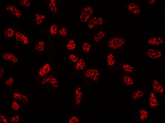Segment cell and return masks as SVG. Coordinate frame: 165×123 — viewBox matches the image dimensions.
Returning a JSON list of instances; mask_svg holds the SVG:
<instances>
[{"label": "cell", "instance_id": "9c48e42d", "mask_svg": "<svg viewBox=\"0 0 165 123\" xmlns=\"http://www.w3.org/2000/svg\"><path fill=\"white\" fill-rule=\"evenodd\" d=\"M164 43L163 38L160 37L150 38L148 40V44L151 45H160L163 44Z\"/></svg>", "mask_w": 165, "mask_h": 123}, {"label": "cell", "instance_id": "ac0fdd59", "mask_svg": "<svg viewBox=\"0 0 165 123\" xmlns=\"http://www.w3.org/2000/svg\"><path fill=\"white\" fill-rule=\"evenodd\" d=\"M91 45L88 42L84 41L81 46L82 49L85 53H88L91 50Z\"/></svg>", "mask_w": 165, "mask_h": 123}, {"label": "cell", "instance_id": "d6986e66", "mask_svg": "<svg viewBox=\"0 0 165 123\" xmlns=\"http://www.w3.org/2000/svg\"><path fill=\"white\" fill-rule=\"evenodd\" d=\"M66 47L69 50H75L76 48V45L74 40L72 39L69 40L67 44Z\"/></svg>", "mask_w": 165, "mask_h": 123}, {"label": "cell", "instance_id": "e575fe53", "mask_svg": "<svg viewBox=\"0 0 165 123\" xmlns=\"http://www.w3.org/2000/svg\"><path fill=\"white\" fill-rule=\"evenodd\" d=\"M19 120V117L17 115H15L10 118V121L11 123H18Z\"/></svg>", "mask_w": 165, "mask_h": 123}, {"label": "cell", "instance_id": "e0dca14e", "mask_svg": "<svg viewBox=\"0 0 165 123\" xmlns=\"http://www.w3.org/2000/svg\"><path fill=\"white\" fill-rule=\"evenodd\" d=\"M122 80L123 83L126 86H130L133 84V81L132 78L128 75L123 76Z\"/></svg>", "mask_w": 165, "mask_h": 123}, {"label": "cell", "instance_id": "7c38bea8", "mask_svg": "<svg viewBox=\"0 0 165 123\" xmlns=\"http://www.w3.org/2000/svg\"><path fill=\"white\" fill-rule=\"evenodd\" d=\"M115 62V58L114 53L112 52L106 53V62L109 67L113 66Z\"/></svg>", "mask_w": 165, "mask_h": 123}, {"label": "cell", "instance_id": "7a4b0ae2", "mask_svg": "<svg viewBox=\"0 0 165 123\" xmlns=\"http://www.w3.org/2000/svg\"><path fill=\"white\" fill-rule=\"evenodd\" d=\"M94 12L93 8L91 7L87 6L82 10L79 18L80 22L85 23L90 19Z\"/></svg>", "mask_w": 165, "mask_h": 123}, {"label": "cell", "instance_id": "5bb4252c", "mask_svg": "<svg viewBox=\"0 0 165 123\" xmlns=\"http://www.w3.org/2000/svg\"><path fill=\"white\" fill-rule=\"evenodd\" d=\"M86 66V62L84 59L80 58L76 64L75 70L77 71H81L84 69Z\"/></svg>", "mask_w": 165, "mask_h": 123}, {"label": "cell", "instance_id": "60d3db41", "mask_svg": "<svg viewBox=\"0 0 165 123\" xmlns=\"http://www.w3.org/2000/svg\"><path fill=\"white\" fill-rule=\"evenodd\" d=\"M156 1L155 0H150L148 1V3L150 4H153L155 3Z\"/></svg>", "mask_w": 165, "mask_h": 123}, {"label": "cell", "instance_id": "f1b7e54d", "mask_svg": "<svg viewBox=\"0 0 165 123\" xmlns=\"http://www.w3.org/2000/svg\"><path fill=\"white\" fill-rule=\"evenodd\" d=\"M50 32L52 35L55 34L57 32V25L55 24H53L51 25L50 29Z\"/></svg>", "mask_w": 165, "mask_h": 123}, {"label": "cell", "instance_id": "4316f807", "mask_svg": "<svg viewBox=\"0 0 165 123\" xmlns=\"http://www.w3.org/2000/svg\"><path fill=\"white\" fill-rule=\"evenodd\" d=\"M137 4L133 1L130 2L127 7L128 11L131 13L135 9Z\"/></svg>", "mask_w": 165, "mask_h": 123}, {"label": "cell", "instance_id": "ba28073f", "mask_svg": "<svg viewBox=\"0 0 165 123\" xmlns=\"http://www.w3.org/2000/svg\"><path fill=\"white\" fill-rule=\"evenodd\" d=\"M50 70V66L48 63L44 64L40 69L38 75L40 77H43L46 76L49 72Z\"/></svg>", "mask_w": 165, "mask_h": 123}, {"label": "cell", "instance_id": "d6a6232c", "mask_svg": "<svg viewBox=\"0 0 165 123\" xmlns=\"http://www.w3.org/2000/svg\"><path fill=\"white\" fill-rule=\"evenodd\" d=\"M14 81V79L13 78H9L5 80V84L7 86H10L13 84Z\"/></svg>", "mask_w": 165, "mask_h": 123}, {"label": "cell", "instance_id": "ab89813d", "mask_svg": "<svg viewBox=\"0 0 165 123\" xmlns=\"http://www.w3.org/2000/svg\"><path fill=\"white\" fill-rule=\"evenodd\" d=\"M4 68L2 67H0V77H1L4 75Z\"/></svg>", "mask_w": 165, "mask_h": 123}, {"label": "cell", "instance_id": "52a82bcc", "mask_svg": "<svg viewBox=\"0 0 165 123\" xmlns=\"http://www.w3.org/2000/svg\"><path fill=\"white\" fill-rule=\"evenodd\" d=\"M152 87L153 90L159 94L162 93L164 91V88L162 84L156 79L152 81Z\"/></svg>", "mask_w": 165, "mask_h": 123}, {"label": "cell", "instance_id": "836d02e7", "mask_svg": "<svg viewBox=\"0 0 165 123\" xmlns=\"http://www.w3.org/2000/svg\"><path fill=\"white\" fill-rule=\"evenodd\" d=\"M59 34L61 35L65 36L67 35L68 32L65 28L63 27L59 31Z\"/></svg>", "mask_w": 165, "mask_h": 123}, {"label": "cell", "instance_id": "7402d4cb", "mask_svg": "<svg viewBox=\"0 0 165 123\" xmlns=\"http://www.w3.org/2000/svg\"><path fill=\"white\" fill-rule=\"evenodd\" d=\"M139 119L141 121H143L146 120L148 117V112L145 110H141L139 111Z\"/></svg>", "mask_w": 165, "mask_h": 123}, {"label": "cell", "instance_id": "44dd1931", "mask_svg": "<svg viewBox=\"0 0 165 123\" xmlns=\"http://www.w3.org/2000/svg\"><path fill=\"white\" fill-rule=\"evenodd\" d=\"M106 37V34L103 31H100L94 37V41L98 42L101 40Z\"/></svg>", "mask_w": 165, "mask_h": 123}, {"label": "cell", "instance_id": "f546056e", "mask_svg": "<svg viewBox=\"0 0 165 123\" xmlns=\"http://www.w3.org/2000/svg\"><path fill=\"white\" fill-rule=\"evenodd\" d=\"M11 107L12 109L14 111L18 110L20 108L18 102L16 101H14L11 103Z\"/></svg>", "mask_w": 165, "mask_h": 123}, {"label": "cell", "instance_id": "30bf717a", "mask_svg": "<svg viewBox=\"0 0 165 123\" xmlns=\"http://www.w3.org/2000/svg\"><path fill=\"white\" fill-rule=\"evenodd\" d=\"M3 59L4 60L10 61L14 63L18 61V58L14 54L8 52L4 53L2 55Z\"/></svg>", "mask_w": 165, "mask_h": 123}, {"label": "cell", "instance_id": "9a60e30c", "mask_svg": "<svg viewBox=\"0 0 165 123\" xmlns=\"http://www.w3.org/2000/svg\"><path fill=\"white\" fill-rule=\"evenodd\" d=\"M75 93L76 103L77 104L79 105L81 101L83 96V93L80 87L76 88Z\"/></svg>", "mask_w": 165, "mask_h": 123}, {"label": "cell", "instance_id": "d4e9b609", "mask_svg": "<svg viewBox=\"0 0 165 123\" xmlns=\"http://www.w3.org/2000/svg\"><path fill=\"white\" fill-rule=\"evenodd\" d=\"M50 10L54 13H56L57 11L56 1L55 0H50L49 5Z\"/></svg>", "mask_w": 165, "mask_h": 123}, {"label": "cell", "instance_id": "5b68a950", "mask_svg": "<svg viewBox=\"0 0 165 123\" xmlns=\"http://www.w3.org/2000/svg\"><path fill=\"white\" fill-rule=\"evenodd\" d=\"M147 54L148 57L152 59H158L163 55V53L160 50L152 48L148 49Z\"/></svg>", "mask_w": 165, "mask_h": 123}, {"label": "cell", "instance_id": "603a6c76", "mask_svg": "<svg viewBox=\"0 0 165 123\" xmlns=\"http://www.w3.org/2000/svg\"><path fill=\"white\" fill-rule=\"evenodd\" d=\"M68 59L72 62L76 64L80 59V57L76 54L73 53H70L68 55Z\"/></svg>", "mask_w": 165, "mask_h": 123}, {"label": "cell", "instance_id": "8fae6325", "mask_svg": "<svg viewBox=\"0 0 165 123\" xmlns=\"http://www.w3.org/2000/svg\"><path fill=\"white\" fill-rule=\"evenodd\" d=\"M158 103L156 95L153 92H151L148 99L149 106L151 108H154L157 106L158 105Z\"/></svg>", "mask_w": 165, "mask_h": 123}, {"label": "cell", "instance_id": "f35d334b", "mask_svg": "<svg viewBox=\"0 0 165 123\" xmlns=\"http://www.w3.org/2000/svg\"><path fill=\"white\" fill-rule=\"evenodd\" d=\"M0 122L3 123H8L7 120L6 118L3 115L1 114L0 116Z\"/></svg>", "mask_w": 165, "mask_h": 123}, {"label": "cell", "instance_id": "4fadbf2b", "mask_svg": "<svg viewBox=\"0 0 165 123\" xmlns=\"http://www.w3.org/2000/svg\"><path fill=\"white\" fill-rule=\"evenodd\" d=\"M15 38L18 41L21 42L24 44H27L29 43L28 38L25 35L18 32H17L15 34Z\"/></svg>", "mask_w": 165, "mask_h": 123}, {"label": "cell", "instance_id": "484cf974", "mask_svg": "<svg viewBox=\"0 0 165 123\" xmlns=\"http://www.w3.org/2000/svg\"><path fill=\"white\" fill-rule=\"evenodd\" d=\"M4 34L6 37L9 38H10L14 35V31L11 28L8 27L5 31Z\"/></svg>", "mask_w": 165, "mask_h": 123}, {"label": "cell", "instance_id": "6da1fadb", "mask_svg": "<svg viewBox=\"0 0 165 123\" xmlns=\"http://www.w3.org/2000/svg\"><path fill=\"white\" fill-rule=\"evenodd\" d=\"M125 40L122 37H116L110 39L107 41V45L111 49H117L122 47L124 44Z\"/></svg>", "mask_w": 165, "mask_h": 123}, {"label": "cell", "instance_id": "277c9868", "mask_svg": "<svg viewBox=\"0 0 165 123\" xmlns=\"http://www.w3.org/2000/svg\"><path fill=\"white\" fill-rule=\"evenodd\" d=\"M84 76L96 82L99 79V72L97 69L90 68L87 70L84 73Z\"/></svg>", "mask_w": 165, "mask_h": 123}, {"label": "cell", "instance_id": "4dcf8cb0", "mask_svg": "<svg viewBox=\"0 0 165 123\" xmlns=\"http://www.w3.org/2000/svg\"><path fill=\"white\" fill-rule=\"evenodd\" d=\"M36 22L38 25L40 24L42 22V20L45 18V16L38 14H36Z\"/></svg>", "mask_w": 165, "mask_h": 123}, {"label": "cell", "instance_id": "3957f363", "mask_svg": "<svg viewBox=\"0 0 165 123\" xmlns=\"http://www.w3.org/2000/svg\"><path fill=\"white\" fill-rule=\"evenodd\" d=\"M103 20L99 15L93 16L87 24V28L89 30L94 29L96 26H101L103 24Z\"/></svg>", "mask_w": 165, "mask_h": 123}, {"label": "cell", "instance_id": "d590c367", "mask_svg": "<svg viewBox=\"0 0 165 123\" xmlns=\"http://www.w3.org/2000/svg\"><path fill=\"white\" fill-rule=\"evenodd\" d=\"M79 122L78 118L74 116H72L69 120L68 123H77Z\"/></svg>", "mask_w": 165, "mask_h": 123}, {"label": "cell", "instance_id": "8992f818", "mask_svg": "<svg viewBox=\"0 0 165 123\" xmlns=\"http://www.w3.org/2000/svg\"><path fill=\"white\" fill-rule=\"evenodd\" d=\"M42 84L49 83L54 87L58 88L59 86L56 77L52 75H50L43 79L41 81Z\"/></svg>", "mask_w": 165, "mask_h": 123}, {"label": "cell", "instance_id": "8d00e7d4", "mask_svg": "<svg viewBox=\"0 0 165 123\" xmlns=\"http://www.w3.org/2000/svg\"><path fill=\"white\" fill-rule=\"evenodd\" d=\"M20 2L22 5L25 7H29L30 5V3L28 0H20Z\"/></svg>", "mask_w": 165, "mask_h": 123}, {"label": "cell", "instance_id": "83f0119b", "mask_svg": "<svg viewBox=\"0 0 165 123\" xmlns=\"http://www.w3.org/2000/svg\"><path fill=\"white\" fill-rule=\"evenodd\" d=\"M45 44V42L43 41H41L39 42L36 46V50L39 52L43 51L44 49Z\"/></svg>", "mask_w": 165, "mask_h": 123}, {"label": "cell", "instance_id": "1f68e13d", "mask_svg": "<svg viewBox=\"0 0 165 123\" xmlns=\"http://www.w3.org/2000/svg\"><path fill=\"white\" fill-rule=\"evenodd\" d=\"M22 97V94L19 93L15 92L13 94L12 97L16 100L21 101Z\"/></svg>", "mask_w": 165, "mask_h": 123}, {"label": "cell", "instance_id": "cb8c5ba5", "mask_svg": "<svg viewBox=\"0 0 165 123\" xmlns=\"http://www.w3.org/2000/svg\"><path fill=\"white\" fill-rule=\"evenodd\" d=\"M121 67L124 70L125 72H132L134 70L133 67L130 64H124L122 65Z\"/></svg>", "mask_w": 165, "mask_h": 123}, {"label": "cell", "instance_id": "2e32d148", "mask_svg": "<svg viewBox=\"0 0 165 123\" xmlns=\"http://www.w3.org/2000/svg\"><path fill=\"white\" fill-rule=\"evenodd\" d=\"M6 9L16 17H19L21 16V12L14 6L9 5L6 7Z\"/></svg>", "mask_w": 165, "mask_h": 123}, {"label": "cell", "instance_id": "74e56055", "mask_svg": "<svg viewBox=\"0 0 165 123\" xmlns=\"http://www.w3.org/2000/svg\"><path fill=\"white\" fill-rule=\"evenodd\" d=\"M28 99L27 96L25 94H22L21 101L25 103L28 102Z\"/></svg>", "mask_w": 165, "mask_h": 123}, {"label": "cell", "instance_id": "ffe728a7", "mask_svg": "<svg viewBox=\"0 0 165 123\" xmlns=\"http://www.w3.org/2000/svg\"><path fill=\"white\" fill-rule=\"evenodd\" d=\"M144 92L141 90H138L134 92L131 96L132 99L134 100L138 99L143 96Z\"/></svg>", "mask_w": 165, "mask_h": 123}]
</instances>
